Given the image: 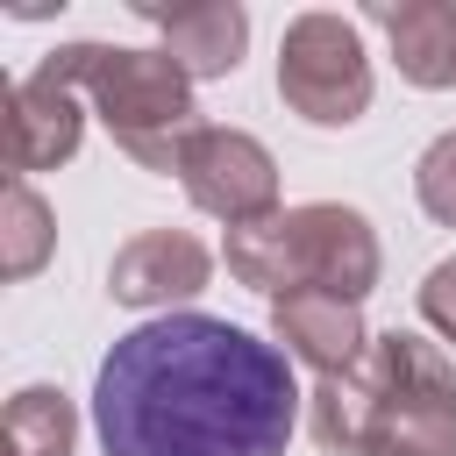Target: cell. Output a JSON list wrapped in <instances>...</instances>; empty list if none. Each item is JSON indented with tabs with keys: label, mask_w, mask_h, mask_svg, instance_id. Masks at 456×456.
<instances>
[{
	"label": "cell",
	"mask_w": 456,
	"mask_h": 456,
	"mask_svg": "<svg viewBox=\"0 0 456 456\" xmlns=\"http://www.w3.org/2000/svg\"><path fill=\"white\" fill-rule=\"evenodd\" d=\"M93 428L107 456H285L292 356L214 314H157L100 356Z\"/></svg>",
	"instance_id": "6da1fadb"
},
{
	"label": "cell",
	"mask_w": 456,
	"mask_h": 456,
	"mask_svg": "<svg viewBox=\"0 0 456 456\" xmlns=\"http://www.w3.org/2000/svg\"><path fill=\"white\" fill-rule=\"evenodd\" d=\"M314 442L328 456H456V370L413 335H370V356L314 385Z\"/></svg>",
	"instance_id": "7a4b0ae2"
},
{
	"label": "cell",
	"mask_w": 456,
	"mask_h": 456,
	"mask_svg": "<svg viewBox=\"0 0 456 456\" xmlns=\"http://www.w3.org/2000/svg\"><path fill=\"white\" fill-rule=\"evenodd\" d=\"M64 86L86 93V107L107 121L114 150H128L142 171H178L185 142L207 128L192 107V78L164 50H114V43H64L43 57Z\"/></svg>",
	"instance_id": "3957f363"
},
{
	"label": "cell",
	"mask_w": 456,
	"mask_h": 456,
	"mask_svg": "<svg viewBox=\"0 0 456 456\" xmlns=\"http://www.w3.org/2000/svg\"><path fill=\"white\" fill-rule=\"evenodd\" d=\"M228 278L249 292H335L363 299L378 285V235L356 207L314 200V207H278L249 228H228Z\"/></svg>",
	"instance_id": "277c9868"
},
{
	"label": "cell",
	"mask_w": 456,
	"mask_h": 456,
	"mask_svg": "<svg viewBox=\"0 0 456 456\" xmlns=\"http://www.w3.org/2000/svg\"><path fill=\"white\" fill-rule=\"evenodd\" d=\"M278 100L299 121H314V128L363 121V107H370V57H363L356 21L328 14V7L292 14L285 43H278Z\"/></svg>",
	"instance_id": "5b68a950"
},
{
	"label": "cell",
	"mask_w": 456,
	"mask_h": 456,
	"mask_svg": "<svg viewBox=\"0 0 456 456\" xmlns=\"http://www.w3.org/2000/svg\"><path fill=\"white\" fill-rule=\"evenodd\" d=\"M178 185H185V200L200 207V214H214V221H228V228H249V221H264V214H278V164H271V150L256 142V135H242V128H200L192 142H185V157H178Z\"/></svg>",
	"instance_id": "8992f818"
},
{
	"label": "cell",
	"mask_w": 456,
	"mask_h": 456,
	"mask_svg": "<svg viewBox=\"0 0 456 456\" xmlns=\"http://www.w3.org/2000/svg\"><path fill=\"white\" fill-rule=\"evenodd\" d=\"M86 142V93L64 86L50 64H36L28 78L7 86V178L28 171H57L71 164Z\"/></svg>",
	"instance_id": "52a82bcc"
},
{
	"label": "cell",
	"mask_w": 456,
	"mask_h": 456,
	"mask_svg": "<svg viewBox=\"0 0 456 456\" xmlns=\"http://www.w3.org/2000/svg\"><path fill=\"white\" fill-rule=\"evenodd\" d=\"M207 278H214V249L200 235H185V228H142L107 264V292L121 306H164V314L178 299L207 292Z\"/></svg>",
	"instance_id": "ba28073f"
},
{
	"label": "cell",
	"mask_w": 456,
	"mask_h": 456,
	"mask_svg": "<svg viewBox=\"0 0 456 456\" xmlns=\"http://www.w3.org/2000/svg\"><path fill=\"white\" fill-rule=\"evenodd\" d=\"M271 335L314 378H342V370H356L370 356L356 299H335V292H285V299H271Z\"/></svg>",
	"instance_id": "9c48e42d"
},
{
	"label": "cell",
	"mask_w": 456,
	"mask_h": 456,
	"mask_svg": "<svg viewBox=\"0 0 456 456\" xmlns=\"http://www.w3.org/2000/svg\"><path fill=\"white\" fill-rule=\"evenodd\" d=\"M135 14L164 36V57H178L185 78H228V71L242 64L249 14H242L235 0H178V7L135 0Z\"/></svg>",
	"instance_id": "30bf717a"
},
{
	"label": "cell",
	"mask_w": 456,
	"mask_h": 456,
	"mask_svg": "<svg viewBox=\"0 0 456 456\" xmlns=\"http://www.w3.org/2000/svg\"><path fill=\"white\" fill-rule=\"evenodd\" d=\"M370 21L392 36V64L406 86H456V0H378Z\"/></svg>",
	"instance_id": "8fae6325"
},
{
	"label": "cell",
	"mask_w": 456,
	"mask_h": 456,
	"mask_svg": "<svg viewBox=\"0 0 456 456\" xmlns=\"http://www.w3.org/2000/svg\"><path fill=\"white\" fill-rule=\"evenodd\" d=\"M71 442H78V413L57 385H21L7 399V420H0L7 456H71Z\"/></svg>",
	"instance_id": "7c38bea8"
},
{
	"label": "cell",
	"mask_w": 456,
	"mask_h": 456,
	"mask_svg": "<svg viewBox=\"0 0 456 456\" xmlns=\"http://www.w3.org/2000/svg\"><path fill=\"white\" fill-rule=\"evenodd\" d=\"M50 249H57L50 207L36 200L28 178H7V200H0V271L21 285V278H36V271L50 264Z\"/></svg>",
	"instance_id": "4fadbf2b"
},
{
	"label": "cell",
	"mask_w": 456,
	"mask_h": 456,
	"mask_svg": "<svg viewBox=\"0 0 456 456\" xmlns=\"http://www.w3.org/2000/svg\"><path fill=\"white\" fill-rule=\"evenodd\" d=\"M413 200H420L428 221L456 228V128L420 150V164H413Z\"/></svg>",
	"instance_id": "5bb4252c"
},
{
	"label": "cell",
	"mask_w": 456,
	"mask_h": 456,
	"mask_svg": "<svg viewBox=\"0 0 456 456\" xmlns=\"http://www.w3.org/2000/svg\"><path fill=\"white\" fill-rule=\"evenodd\" d=\"M420 321H428L442 342H456V256H442V264L420 278Z\"/></svg>",
	"instance_id": "9a60e30c"
}]
</instances>
